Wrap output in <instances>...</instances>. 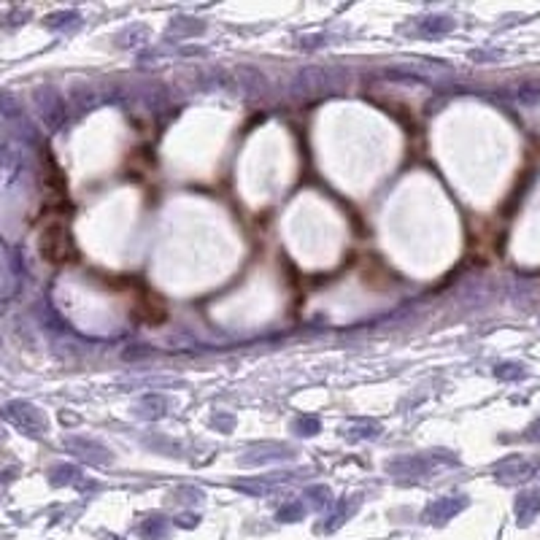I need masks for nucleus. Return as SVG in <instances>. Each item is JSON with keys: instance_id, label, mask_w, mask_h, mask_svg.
I'll return each mask as SVG.
<instances>
[{"instance_id": "f257e3e1", "label": "nucleus", "mask_w": 540, "mask_h": 540, "mask_svg": "<svg viewBox=\"0 0 540 540\" xmlns=\"http://www.w3.org/2000/svg\"><path fill=\"white\" fill-rule=\"evenodd\" d=\"M530 438H532V440H540V422L530 427Z\"/></svg>"}]
</instances>
